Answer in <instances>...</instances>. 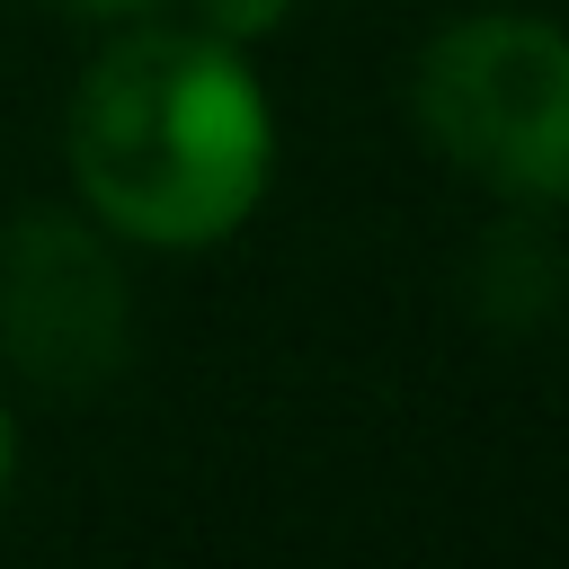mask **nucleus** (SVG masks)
Returning <instances> with one entry per match:
<instances>
[{
	"instance_id": "obj_1",
	"label": "nucleus",
	"mask_w": 569,
	"mask_h": 569,
	"mask_svg": "<svg viewBox=\"0 0 569 569\" xmlns=\"http://www.w3.org/2000/svg\"><path fill=\"white\" fill-rule=\"evenodd\" d=\"M62 160L89 222L124 249H213L276 187V98L258 62L204 27L133 18L107 27L98 62L71 80Z\"/></svg>"
},
{
	"instance_id": "obj_2",
	"label": "nucleus",
	"mask_w": 569,
	"mask_h": 569,
	"mask_svg": "<svg viewBox=\"0 0 569 569\" xmlns=\"http://www.w3.org/2000/svg\"><path fill=\"white\" fill-rule=\"evenodd\" d=\"M409 116L498 204H560L569 187V44L542 9H471L409 62Z\"/></svg>"
},
{
	"instance_id": "obj_3",
	"label": "nucleus",
	"mask_w": 569,
	"mask_h": 569,
	"mask_svg": "<svg viewBox=\"0 0 569 569\" xmlns=\"http://www.w3.org/2000/svg\"><path fill=\"white\" fill-rule=\"evenodd\" d=\"M124 240L71 204H27L0 231V347L44 391H98L133 356Z\"/></svg>"
},
{
	"instance_id": "obj_4",
	"label": "nucleus",
	"mask_w": 569,
	"mask_h": 569,
	"mask_svg": "<svg viewBox=\"0 0 569 569\" xmlns=\"http://www.w3.org/2000/svg\"><path fill=\"white\" fill-rule=\"evenodd\" d=\"M551 284H560L551 204H507L498 231L480 240V302H489L498 320H533V311H551Z\"/></svg>"
},
{
	"instance_id": "obj_5",
	"label": "nucleus",
	"mask_w": 569,
	"mask_h": 569,
	"mask_svg": "<svg viewBox=\"0 0 569 569\" xmlns=\"http://www.w3.org/2000/svg\"><path fill=\"white\" fill-rule=\"evenodd\" d=\"M293 18V0H187V27H204V36H222V44H267L276 27Z\"/></svg>"
},
{
	"instance_id": "obj_6",
	"label": "nucleus",
	"mask_w": 569,
	"mask_h": 569,
	"mask_svg": "<svg viewBox=\"0 0 569 569\" xmlns=\"http://www.w3.org/2000/svg\"><path fill=\"white\" fill-rule=\"evenodd\" d=\"M62 18H80V27H133V18H160L169 0H53Z\"/></svg>"
},
{
	"instance_id": "obj_7",
	"label": "nucleus",
	"mask_w": 569,
	"mask_h": 569,
	"mask_svg": "<svg viewBox=\"0 0 569 569\" xmlns=\"http://www.w3.org/2000/svg\"><path fill=\"white\" fill-rule=\"evenodd\" d=\"M9 480H18V418H9V400H0V498H9Z\"/></svg>"
}]
</instances>
